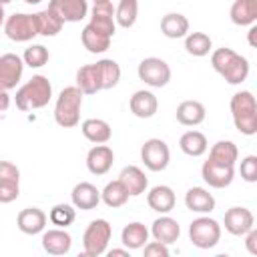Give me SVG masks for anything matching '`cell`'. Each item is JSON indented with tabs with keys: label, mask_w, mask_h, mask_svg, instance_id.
<instances>
[{
	"label": "cell",
	"mask_w": 257,
	"mask_h": 257,
	"mask_svg": "<svg viewBox=\"0 0 257 257\" xmlns=\"http://www.w3.org/2000/svg\"><path fill=\"white\" fill-rule=\"evenodd\" d=\"M211 66L219 72L229 84H241L249 76V60L235 52L233 48H217L211 54Z\"/></svg>",
	"instance_id": "obj_1"
},
{
	"label": "cell",
	"mask_w": 257,
	"mask_h": 257,
	"mask_svg": "<svg viewBox=\"0 0 257 257\" xmlns=\"http://www.w3.org/2000/svg\"><path fill=\"white\" fill-rule=\"evenodd\" d=\"M231 116L235 128L245 135L253 137L257 135V100L251 90H239L231 96Z\"/></svg>",
	"instance_id": "obj_2"
},
{
	"label": "cell",
	"mask_w": 257,
	"mask_h": 257,
	"mask_svg": "<svg viewBox=\"0 0 257 257\" xmlns=\"http://www.w3.org/2000/svg\"><path fill=\"white\" fill-rule=\"evenodd\" d=\"M52 98V84L44 74H34L28 82H24L16 90V106L20 110H36L44 108Z\"/></svg>",
	"instance_id": "obj_3"
},
{
	"label": "cell",
	"mask_w": 257,
	"mask_h": 257,
	"mask_svg": "<svg viewBox=\"0 0 257 257\" xmlns=\"http://www.w3.org/2000/svg\"><path fill=\"white\" fill-rule=\"evenodd\" d=\"M82 90L74 86H64L54 104V120L62 128H72L80 122V106H82Z\"/></svg>",
	"instance_id": "obj_4"
},
{
	"label": "cell",
	"mask_w": 257,
	"mask_h": 257,
	"mask_svg": "<svg viewBox=\"0 0 257 257\" xmlns=\"http://www.w3.org/2000/svg\"><path fill=\"white\" fill-rule=\"evenodd\" d=\"M112 237V227L106 219H94L88 223L82 235V253L86 257H98L106 253L108 241Z\"/></svg>",
	"instance_id": "obj_5"
},
{
	"label": "cell",
	"mask_w": 257,
	"mask_h": 257,
	"mask_svg": "<svg viewBox=\"0 0 257 257\" xmlns=\"http://www.w3.org/2000/svg\"><path fill=\"white\" fill-rule=\"evenodd\" d=\"M189 239L197 249H213L221 241V225L209 215H201L189 225Z\"/></svg>",
	"instance_id": "obj_6"
},
{
	"label": "cell",
	"mask_w": 257,
	"mask_h": 257,
	"mask_svg": "<svg viewBox=\"0 0 257 257\" xmlns=\"http://www.w3.org/2000/svg\"><path fill=\"white\" fill-rule=\"evenodd\" d=\"M137 74L145 84H149L153 88H163L171 80V66L159 56H149V58L141 60Z\"/></svg>",
	"instance_id": "obj_7"
},
{
	"label": "cell",
	"mask_w": 257,
	"mask_h": 257,
	"mask_svg": "<svg viewBox=\"0 0 257 257\" xmlns=\"http://www.w3.org/2000/svg\"><path fill=\"white\" fill-rule=\"evenodd\" d=\"M141 161L153 173L165 171L169 167V161H171L169 145L163 139H157V137L145 141V145L141 147Z\"/></svg>",
	"instance_id": "obj_8"
},
{
	"label": "cell",
	"mask_w": 257,
	"mask_h": 257,
	"mask_svg": "<svg viewBox=\"0 0 257 257\" xmlns=\"http://www.w3.org/2000/svg\"><path fill=\"white\" fill-rule=\"evenodd\" d=\"M4 32L14 42H28V40H32L34 36H38L34 14L16 12V14L8 16L4 20Z\"/></svg>",
	"instance_id": "obj_9"
},
{
	"label": "cell",
	"mask_w": 257,
	"mask_h": 257,
	"mask_svg": "<svg viewBox=\"0 0 257 257\" xmlns=\"http://www.w3.org/2000/svg\"><path fill=\"white\" fill-rule=\"evenodd\" d=\"M24 72V60L22 56L14 52H6L0 56V90H12L20 82Z\"/></svg>",
	"instance_id": "obj_10"
},
{
	"label": "cell",
	"mask_w": 257,
	"mask_h": 257,
	"mask_svg": "<svg viewBox=\"0 0 257 257\" xmlns=\"http://www.w3.org/2000/svg\"><path fill=\"white\" fill-rule=\"evenodd\" d=\"M201 177H203V181L209 187H213V189H225L235 179V167L233 165L215 163V161L207 159L203 163V167H201Z\"/></svg>",
	"instance_id": "obj_11"
},
{
	"label": "cell",
	"mask_w": 257,
	"mask_h": 257,
	"mask_svg": "<svg viewBox=\"0 0 257 257\" xmlns=\"http://www.w3.org/2000/svg\"><path fill=\"white\" fill-rule=\"evenodd\" d=\"M223 225L227 233L235 237H243L249 229L255 227V217L247 207H231L223 217Z\"/></svg>",
	"instance_id": "obj_12"
},
{
	"label": "cell",
	"mask_w": 257,
	"mask_h": 257,
	"mask_svg": "<svg viewBox=\"0 0 257 257\" xmlns=\"http://www.w3.org/2000/svg\"><path fill=\"white\" fill-rule=\"evenodd\" d=\"M48 8L62 22H80L88 14V0H50Z\"/></svg>",
	"instance_id": "obj_13"
},
{
	"label": "cell",
	"mask_w": 257,
	"mask_h": 257,
	"mask_svg": "<svg viewBox=\"0 0 257 257\" xmlns=\"http://www.w3.org/2000/svg\"><path fill=\"white\" fill-rule=\"evenodd\" d=\"M112 163H114V153L108 145H94L86 153V169L96 177L106 175L110 171Z\"/></svg>",
	"instance_id": "obj_14"
},
{
	"label": "cell",
	"mask_w": 257,
	"mask_h": 257,
	"mask_svg": "<svg viewBox=\"0 0 257 257\" xmlns=\"http://www.w3.org/2000/svg\"><path fill=\"white\" fill-rule=\"evenodd\" d=\"M46 221H48L46 213L42 209H38V207H26L16 217V225H18V229L24 235H38V233H42L44 227H46Z\"/></svg>",
	"instance_id": "obj_15"
},
{
	"label": "cell",
	"mask_w": 257,
	"mask_h": 257,
	"mask_svg": "<svg viewBox=\"0 0 257 257\" xmlns=\"http://www.w3.org/2000/svg\"><path fill=\"white\" fill-rule=\"evenodd\" d=\"M72 247V237L66 229H48L42 231V249L48 255H66Z\"/></svg>",
	"instance_id": "obj_16"
},
{
	"label": "cell",
	"mask_w": 257,
	"mask_h": 257,
	"mask_svg": "<svg viewBox=\"0 0 257 257\" xmlns=\"http://www.w3.org/2000/svg\"><path fill=\"white\" fill-rule=\"evenodd\" d=\"M70 199H72V205L80 211H90V209H96V205L100 203V191L92 185V183H76L72 193H70Z\"/></svg>",
	"instance_id": "obj_17"
},
{
	"label": "cell",
	"mask_w": 257,
	"mask_h": 257,
	"mask_svg": "<svg viewBox=\"0 0 257 257\" xmlns=\"http://www.w3.org/2000/svg\"><path fill=\"white\" fill-rule=\"evenodd\" d=\"M147 203L153 211L165 215V213H171L175 209L177 197H175V191L169 185H157L147 193Z\"/></svg>",
	"instance_id": "obj_18"
},
{
	"label": "cell",
	"mask_w": 257,
	"mask_h": 257,
	"mask_svg": "<svg viewBox=\"0 0 257 257\" xmlns=\"http://www.w3.org/2000/svg\"><path fill=\"white\" fill-rule=\"evenodd\" d=\"M151 235H153L155 241H161L165 245H173L181 235V227H179L177 219H173V217H169L165 213V215H161L159 219L153 221Z\"/></svg>",
	"instance_id": "obj_19"
},
{
	"label": "cell",
	"mask_w": 257,
	"mask_h": 257,
	"mask_svg": "<svg viewBox=\"0 0 257 257\" xmlns=\"http://www.w3.org/2000/svg\"><path fill=\"white\" fill-rule=\"evenodd\" d=\"M128 108L137 118H151L157 114L159 100L151 90H137L128 100Z\"/></svg>",
	"instance_id": "obj_20"
},
{
	"label": "cell",
	"mask_w": 257,
	"mask_h": 257,
	"mask_svg": "<svg viewBox=\"0 0 257 257\" xmlns=\"http://www.w3.org/2000/svg\"><path fill=\"white\" fill-rule=\"evenodd\" d=\"M185 205L193 213L209 215L215 209V197L207 189H203V187H191L185 193Z\"/></svg>",
	"instance_id": "obj_21"
},
{
	"label": "cell",
	"mask_w": 257,
	"mask_h": 257,
	"mask_svg": "<svg viewBox=\"0 0 257 257\" xmlns=\"http://www.w3.org/2000/svg\"><path fill=\"white\" fill-rule=\"evenodd\" d=\"M118 181L124 185V189L128 191L131 197L143 195V193L147 191V187H149L147 175L143 173V169H139V167H135V165L124 167V169L120 171V175H118Z\"/></svg>",
	"instance_id": "obj_22"
},
{
	"label": "cell",
	"mask_w": 257,
	"mask_h": 257,
	"mask_svg": "<svg viewBox=\"0 0 257 257\" xmlns=\"http://www.w3.org/2000/svg\"><path fill=\"white\" fill-rule=\"evenodd\" d=\"M175 116L183 126H197L205 120L207 110H205V104L199 100H183L177 106Z\"/></svg>",
	"instance_id": "obj_23"
},
{
	"label": "cell",
	"mask_w": 257,
	"mask_h": 257,
	"mask_svg": "<svg viewBox=\"0 0 257 257\" xmlns=\"http://www.w3.org/2000/svg\"><path fill=\"white\" fill-rule=\"evenodd\" d=\"M80 131H82L84 139L94 145H104L112 137V128L104 118H86L80 124Z\"/></svg>",
	"instance_id": "obj_24"
},
{
	"label": "cell",
	"mask_w": 257,
	"mask_h": 257,
	"mask_svg": "<svg viewBox=\"0 0 257 257\" xmlns=\"http://www.w3.org/2000/svg\"><path fill=\"white\" fill-rule=\"evenodd\" d=\"M231 22L237 26H251L257 22V0H235L229 10Z\"/></svg>",
	"instance_id": "obj_25"
},
{
	"label": "cell",
	"mask_w": 257,
	"mask_h": 257,
	"mask_svg": "<svg viewBox=\"0 0 257 257\" xmlns=\"http://www.w3.org/2000/svg\"><path fill=\"white\" fill-rule=\"evenodd\" d=\"M161 32L167 38H185L189 34V20L181 12H169L161 18Z\"/></svg>",
	"instance_id": "obj_26"
},
{
	"label": "cell",
	"mask_w": 257,
	"mask_h": 257,
	"mask_svg": "<svg viewBox=\"0 0 257 257\" xmlns=\"http://www.w3.org/2000/svg\"><path fill=\"white\" fill-rule=\"evenodd\" d=\"M149 241V229L141 223V221H133L128 225L122 227L120 231V243L128 249V251H135V249H143V245Z\"/></svg>",
	"instance_id": "obj_27"
},
{
	"label": "cell",
	"mask_w": 257,
	"mask_h": 257,
	"mask_svg": "<svg viewBox=\"0 0 257 257\" xmlns=\"http://www.w3.org/2000/svg\"><path fill=\"white\" fill-rule=\"evenodd\" d=\"M179 147L187 157H201V155L207 153L209 143H207V137L201 131H187V133L181 135Z\"/></svg>",
	"instance_id": "obj_28"
},
{
	"label": "cell",
	"mask_w": 257,
	"mask_h": 257,
	"mask_svg": "<svg viewBox=\"0 0 257 257\" xmlns=\"http://www.w3.org/2000/svg\"><path fill=\"white\" fill-rule=\"evenodd\" d=\"M80 40H82V46L88 50V52H92V54H102V52H106L108 48H110V36H106V34H102V32H98V30H94L90 24H86L84 28H82V32H80Z\"/></svg>",
	"instance_id": "obj_29"
},
{
	"label": "cell",
	"mask_w": 257,
	"mask_h": 257,
	"mask_svg": "<svg viewBox=\"0 0 257 257\" xmlns=\"http://www.w3.org/2000/svg\"><path fill=\"white\" fill-rule=\"evenodd\" d=\"M76 86L82 90V94H96L102 90L96 64H84L76 70Z\"/></svg>",
	"instance_id": "obj_30"
},
{
	"label": "cell",
	"mask_w": 257,
	"mask_h": 257,
	"mask_svg": "<svg viewBox=\"0 0 257 257\" xmlns=\"http://www.w3.org/2000/svg\"><path fill=\"white\" fill-rule=\"evenodd\" d=\"M34 22H36L38 34H40V36H46V38H48V36H56V34L62 30V26H64V22H62L50 8L36 12V14H34Z\"/></svg>",
	"instance_id": "obj_31"
},
{
	"label": "cell",
	"mask_w": 257,
	"mask_h": 257,
	"mask_svg": "<svg viewBox=\"0 0 257 257\" xmlns=\"http://www.w3.org/2000/svg\"><path fill=\"white\" fill-rule=\"evenodd\" d=\"M96 64V70H98V78H100V88L102 90H108V88H114L120 80V66L116 60L112 58H102Z\"/></svg>",
	"instance_id": "obj_32"
},
{
	"label": "cell",
	"mask_w": 257,
	"mask_h": 257,
	"mask_svg": "<svg viewBox=\"0 0 257 257\" xmlns=\"http://www.w3.org/2000/svg\"><path fill=\"white\" fill-rule=\"evenodd\" d=\"M128 191L124 189V185L116 179V181H110L104 185V189L100 191V201L110 207V209H116V207H122L126 201H128Z\"/></svg>",
	"instance_id": "obj_33"
},
{
	"label": "cell",
	"mask_w": 257,
	"mask_h": 257,
	"mask_svg": "<svg viewBox=\"0 0 257 257\" xmlns=\"http://www.w3.org/2000/svg\"><path fill=\"white\" fill-rule=\"evenodd\" d=\"M209 159L215 163H223V165H233L239 159V149L233 141H217L211 151H209Z\"/></svg>",
	"instance_id": "obj_34"
},
{
	"label": "cell",
	"mask_w": 257,
	"mask_h": 257,
	"mask_svg": "<svg viewBox=\"0 0 257 257\" xmlns=\"http://www.w3.org/2000/svg\"><path fill=\"white\" fill-rule=\"evenodd\" d=\"M211 48H213V40L205 32H189L185 36V50L191 56H197V58L207 56L211 52Z\"/></svg>",
	"instance_id": "obj_35"
},
{
	"label": "cell",
	"mask_w": 257,
	"mask_h": 257,
	"mask_svg": "<svg viewBox=\"0 0 257 257\" xmlns=\"http://www.w3.org/2000/svg\"><path fill=\"white\" fill-rule=\"evenodd\" d=\"M137 16H139V0H120L118 6L114 8V22L120 28L135 26Z\"/></svg>",
	"instance_id": "obj_36"
},
{
	"label": "cell",
	"mask_w": 257,
	"mask_h": 257,
	"mask_svg": "<svg viewBox=\"0 0 257 257\" xmlns=\"http://www.w3.org/2000/svg\"><path fill=\"white\" fill-rule=\"evenodd\" d=\"M48 219L52 225L60 227V229H66L68 225L74 223L76 219V211H74V205H68V203H58L50 209L48 213Z\"/></svg>",
	"instance_id": "obj_37"
},
{
	"label": "cell",
	"mask_w": 257,
	"mask_h": 257,
	"mask_svg": "<svg viewBox=\"0 0 257 257\" xmlns=\"http://www.w3.org/2000/svg\"><path fill=\"white\" fill-rule=\"evenodd\" d=\"M48 58H50V52H48V48L42 46V44H32V46H28V48L24 50V54H22L24 64L30 66V68H42V66L48 62Z\"/></svg>",
	"instance_id": "obj_38"
},
{
	"label": "cell",
	"mask_w": 257,
	"mask_h": 257,
	"mask_svg": "<svg viewBox=\"0 0 257 257\" xmlns=\"http://www.w3.org/2000/svg\"><path fill=\"white\" fill-rule=\"evenodd\" d=\"M94 30H98V32H102V34H106V36H114V32H116V22H114V16H92L90 14V22H88Z\"/></svg>",
	"instance_id": "obj_39"
},
{
	"label": "cell",
	"mask_w": 257,
	"mask_h": 257,
	"mask_svg": "<svg viewBox=\"0 0 257 257\" xmlns=\"http://www.w3.org/2000/svg\"><path fill=\"white\" fill-rule=\"evenodd\" d=\"M239 173H241V179H243V181L255 183V181H257V157H255V155H247V157L241 161Z\"/></svg>",
	"instance_id": "obj_40"
},
{
	"label": "cell",
	"mask_w": 257,
	"mask_h": 257,
	"mask_svg": "<svg viewBox=\"0 0 257 257\" xmlns=\"http://www.w3.org/2000/svg\"><path fill=\"white\" fill-rule=\"evenodd\" d=\"M0 181L20 183V169L10 161H0Z\"/></svg>",
	"instance_id": "obj_41"
},
{
	"label": "cell",
	"mask_w": 257,
	"mask_h": 257,
	"mask_svg": "<svg viewBox=\"0 0 257 257\" xmlns=\"http://www.w3.org/2000/svg\"><path fill=\"white\" fill-rule=\"evenodd\" d=\"M143 253L145 257H169V245L161 243V241H147L143 245Z\"/></svg>",
	"instance_id": "obj_42"
},
{
	"label": "cell",
	"mask_w": 257,
	"mask_h": 257,
	"mask_svg": "<svg viewBox=\"0 0 257 257\" xmlns=\"http://www.w3.org/2000/svg\"><path fill=\"white\" fill-rule=\"evenodd\" d=\"M20 195V183H4L0 181V203H12Z\"/></svg>",
	"instance_id": "obj_43"
},
{
	"label": "cell",
	"mask_w": 257,
	"mask_h": 257,
	"mask_svg": "<svg viewBox=\"0 0 257 257\" xmlns=\"http://www.w3.org/2000/svg\"><path fill=\"white\" fill-rule=\"evenodd\" d=\"M243 237H245V249H247L251 255H257V231H255V227L249 229Z\"/></svg>",
	"instance_id": "obj_44"
},
{
	"label": "cell",
	"mask_w": 257,
	"mask_h": 257,
	"mask_svg": "<svg viewBox=\"0 0 257 257\" xmlns=\"http://www.w3.org/2000/svg\"><path fill=\"white\" fill-rule=\"evenodd\" d=\"M8 106H10V96L6 90H0V112L8 110Z\"/></svg>",
	"instance_id": "obj_45"
},
{
	"label": "cell",
	"mask_w": 257,
	"mask_h": 257,
	"mask_svg": "<svg viewBox=\"0 0 257 257\" xmlns=\"http://www.w3.org/2000/svg\"><path fill=\"white\" fill-rule=\"evenodd\" d=\"M255 32H257V26L251 24V28H249V46H253V48H255Z\"/></svg>",
	"instance_id": "obj_46"
},
{
	"label": "cell",
	"mask_w": 257,
	"mask_h": 257,
	"mask_svg": "<svg viewBox=\"0 0 257 257\" xmlns=\"http://www.w3.org/2000/svg\"><path fill=\"white\" fill-rule=\"evenodd\" d=\"M108 255H110V257H112V255H124V257H128V249H126V247H124V249H110Z\"/></svg>",
	"instance_id": "obj_47"
},
{
	"label": "cell",
	"mask_w": 257,
	"mask_h": 257,
	"mask_svg": "<svg viewBox=\"0 0 257 257\" xmlns=\"http://www.w3.org/2000/svg\"><path fill=\"white\" fill-rule=\"evenodd\" d=\"M4 20H6V12H4V6L0 4V26L4 24Z\"/></svg>",
	"instance_id": "obj_48"
},
{
	"label": "cell",
	"mask_w": 257,
	"mask_h": 257,
	"mask_svg": "<svg viewBox=\"0 0 257 257\" xmlns=\"http://www.w3.org/2000/svg\"><path fill=\"white\" fill-rule=\"evenodd\" d=\"M24 2H26V4H40L42 0H24Z\"/></svg>",
	"instance_id": "obj_49"
},
{
	"label": "cell",
	"mask_w": 257,
	"mask_h": 257,
	"mask_svg": "<svg viewBox=\"0 0 257 257\" xmlns=\"http://www.w3.org/2000/svg\"><path fill=\"white\" fill-rule=\"evenodd\" d=\"M8 2H12V0H0V4L4 6V4H8Z\"/></svg>",
	"instance_id": "obj_50"
},
{
	"label": "cell",
	"mask_w": 257,
	"mask_h": 257,
	"mask_svg": "<svg viewBox=\"0 0 257 257\" xmlns=\"http://www.w3.org/2000/svg\"><path fill=\"white\" fill-rule=\"evenodd\" d=\"M92 2H104V0H92Z\"/></svg>",
	"instance_id": "obj_51"
}]
</instances>
